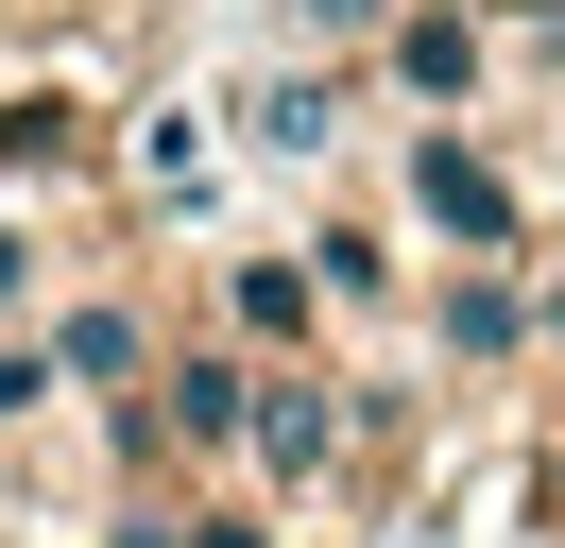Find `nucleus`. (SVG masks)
Wrapping results in <instances>:
<instances>
[{
	"label": "nucleus",
	"mask_w": 565,
	"mask_h": 548,
	"mask_svg": "<svg viewBox=\"0 0 565 548\" xmlns=\"http://www.w3.org/2000/svg\"><path fill=\"white\" fill-rule=\"evenodd\" d=\"M412 223L446 240V257H531V205H514V171H497L462 120H412Z\"/></svg>",
	"instance_id": "1"
},
{
	"label": "nucleus",
	"mask_w": 565,
	"mask_h": 548,
	"mask_svg": "<svg viewBox=\"0 0 565 548\" xmlns=\"http://www.w3.org/2000/svg\"><path fill=\"white\" fill-rule=\"evenodd\" d=\"M35 308V223H0V326Z\"/></svg>",
	"instance_id": "13"
},
{
	"label": "nucleus",
	"mask_w": 565,
	"mask_h": 548,
	"mask_svg": "<svg viewBox=\"0 0 565 548\" xmlns=\"http://www.w3.org/2000/svg\"><path fill=\"white\" fill-rule=\"evenodd\" d=\"M52 394H70V377H52V326H35V342L0 326V429H35V411H52Z\"/></svg>",
	"instance_id": "10"
},
{
	"label": "nucleus",
	"mask_w": 565,
	"mask_h": 548,
	"mask_svg": "<svg viewBox=\"0 0 565 548\" xmlns=\"http://www.w3.org/2000/svg\"><path fill=\"white\" fill-rule=\"evenodd\" d=\"M343 103H360V86H343L326 52H309V68H275V86H257V155H291V171H309L326 137H343Z\"/></svg>",
	"instance_id": "8"
},
{
	"label": "nucleus",
	"mask_w": 565,
	"mask_h": 548,
	"mask_svg": "<svg viewBox=\"0 0 565 548\" xmlns=\"http://www.w3.org/2000/svg\"><path fill=\"white\" fill-rule=\"evenodd\" d=\"M172 548H275V531H257V514H223V497H189V514H172Z\"/></svg>",
	"instance_id": "12"
},
{
	"label": "nucleus",
	"mask_w": 565,
	"mask_h": 548,
	"mask_svg": "<svg viewBox=\"0 0 565 548\" xmlns=\"http://www.w3.org/2000/svg\"><path fill=\"white\" fill-rule=\"evenodd\" d=\"M86 548H172V497H138V514H104Z\"/></svg>",
	"instance_id": "14"
},
{
	"label": "nucleus",
	"mask_w": 565,
	"mask_h": 548,
	"mask_svg": "<svg viewBox=\"0 0 565 548\" xmlns=\"http://www.w3.org/2000/svg\"><path fill=\"white\" fill-rule=\"evenodd\" d=\"M548 497H565V463H548Z\"/></svg>",
	"instance_id": "15"
},
{
	"label": "nucleus",
	"mask_w": 565,
	"mask_h": 548,
	"mask_svg": "<svg viewBox=\"0 0 565 548\" xmlns=\"http://www.w3.org/2000/svg\"><path fill=\"white\" fill-rule=\"evenodd\" d=\"M428 342H446L462 377L531 360V274H514V257H446V292H428Z\"/></svg>",
	"instance_id": "5"
},
{
	"label": "nucleus",
	"mask_w": 565,
	"mask_h": 548,
	"mask_svg": "<svg viewBox=\"0 0 565 548\" xmlns=\"http://www.w3.org/2000/svg\"><path fill=\"white\" fill-rule=\"evenodd\" d=\"M343 445H360L343 377H326V360H257V411H241V463H257V479H326Z\"/></svg>",
	"instance_id": "3"
},
{
	"label": "nucleus",
	"mask_w": 565,
	"mask_h": 548,
	"mask_svg": "<svg viewBox=\"0 0 565 548\" xmlns=\"http://www.w3.org/2000/svg\"><path fill=\"white\" fill-rule=\"evenodd\" d=\"M309 292H326V308H394V240H377V223H326V240H309Z\"/></svg>",
	"instance_id": "9"
},
{
	"label": "nucleus",
	"mask_w": 565,
	"mask_h": 548,
	"mask_svg": "<svg viewBox=\"0 0 565 548\" xmlns=\"http://www.w3.org/2000/svg\"><path fill=\"white\" fill-rule=\"evenodd\" d=\"M241 411H257V360H241V342H172V360L138 377V429L189 445V463H241Z\"/></svg>",
	"instance_id": "2"
},
{
	"label": "nucleus",
	"mask_w": 565,
	"mask_h": 548,
	"mask_svg": "<svg viewBox=\"0 0 565 548\" xmlns=\"http://www.w3.org/2000/svg\"><path fill=\"white\" fill-rule=\"evenodd\" d=\"M223 342H241V360H309V342H326L309 257H223Z\"/></svg>",
	"instance_id": "7"
},
{
	"label": "nucleus",
	"mask_w": 565,
	"mask_h": 548,
	"mask_svg": "<svg viewBox=\"0 0 565 548\" xmlns=\"http://www.w3.org/2000/svg\"><path fill=\"white\" fill-rule=\"evenodd\" d=\"M154 360H172V342H154V308H138V292H86V308H52V377H70V394H104V411H120Z\"/></svg>",
	"instance_id": "6"
},
{
	"label": "nucleus",
	"mask_w": 565,
	"mask_h": 548,
	"mask_svg": "<svg viewBox=\"0 0 565 548\" xmlns=\"http://www.w3.org/2000/svg\"><path fill=\"white\" fill-rule=\"evenodd\" d=\"M291 34L309 52H360V34H394V0H291Z\"/></svg>",
	"instance_id": "11"
},
{
	"label": "nucleus",
	"mask_w": 565,
	"mask_h": 548,
	"mask_svg": "<svg viewBox=\"0 0 565 548\" xmlns=\"http://www.w3.org/2000/svg\"><path fill=\"white\" fill-rule=\"evenodd\" d=\"M394 86L428 103V120H462V103H480V68H497V34H480V0H394Z\"/></svg>",
	"instance_id": "4"
}]
</instances>
